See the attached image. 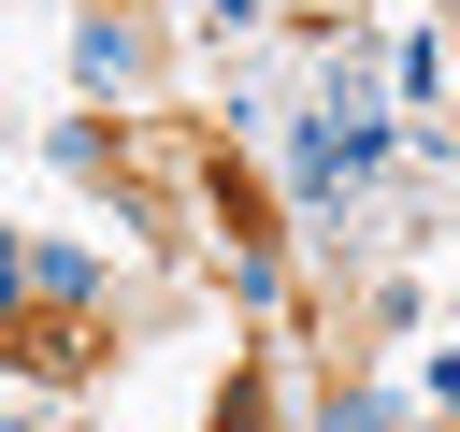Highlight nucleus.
<instances>
[{
    "label": "nucleus",
    "instance_id": "obj_1",
    "mask_svg": "<svg viewBox=\"0 0 460 432\" xmlns=\"http://www.w3.org/2000/svg\"><path fill=\"white\" fill-rule=\"evenodd\" d=\"M29 288H43V302H86L101 259H86V245H29Z\"/></svg>",
    "mask_w": 460,
    "mask_h": 432
},
{
    "label": "nucleus",
    "instance_id": "obj_2",
    "mask_svg": "<svg viewBox=\"0 0 460 432\" xmlns=\"http://www.w3.org/2000/svg\"><path fill=\"white\" fill-rule=\"evenodd\" d=\"M72 58H86V86H129V72H144V58H129V29H115V14H86V43H72Z\"/></svg>",
    "mask_w": 460,
    "mask_h": 432
}]
</instances>
